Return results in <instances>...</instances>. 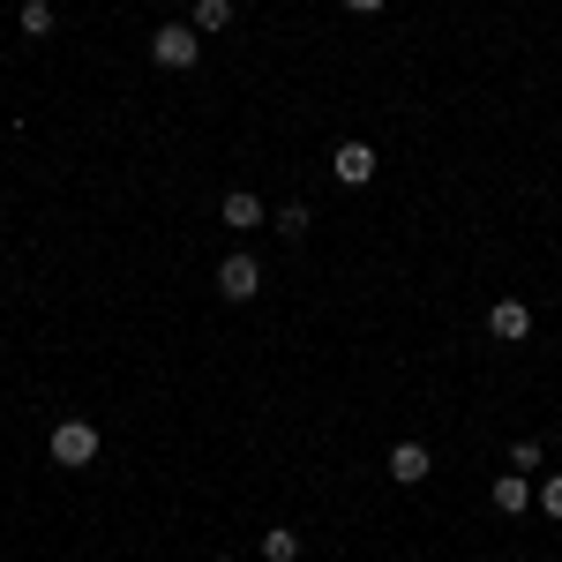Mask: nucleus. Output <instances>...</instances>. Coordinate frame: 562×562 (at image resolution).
<instances>
[{
  "instance_id": "3",
  "label": "nucleus",
  "mask_w": 562,
  "mask_h": 562,
  "mask_svg": "<svg viewBox=\"0 0 562 562\" xmlns=\"http://www.w3.org/2000/svg\"><path fill=\"white\" fill-rule=\"evenodd\" d=\"M217 293H225V301H256L262 293V262L256 256H225L217 262Z\"/></svg>"
},
{
  "instance_id": "8",
  "label": "nucleus",
  "mask_w": 562,
  "mask_h": 562,
  "mask_svg": "<svg viewBox=\"0 0 562 562\" xmlns=\"http://www.w3.org/2000/svg\"><path fill=\"white\" fill-rule=\"evenodd\" d=\"M262 562H301V532L293 525H262Z\"/></svg>"
},
{
  "instance_id": "15",
  "label": "nucleus",
  "mask_w": 562,
  "mask_h": 562,
  "mask_svg": "<svg viewBox=\"0 0 562 562\" xmlns=\"http://www.w3.org/2000/svg\"><path fill=\"white\" fill-rule=\"evenodd\" d=\"M346 8H352V15H375V8H383V0H346Z\"/></svg>"
},
{
  "instance_id": "5",
  "label": "nucleus",
  "mask_w": 562,
  "mask_h": 562,
  "mask_svg": "<svg viewBox=\"0 0 562 562\" xmlns=\"http://www.w3.org/2000/svg\"><path fill=\"white\" fill-rule=\"evenodd\" d=\"M330 173L346 180V188H368V180H375V150H368V143H338Z\"/></svg>"
},
{
  "instance_id": "14",
  "label": "nucleus",
  "mask_w": 562,
  "mask_h": 562,
  "mask_svg": "<svg viewBox=\"0 0 562 562\" xmlns=\"http://www.w3.org/2000/svg\"><path fill=\"white\" fill-rule=\"evenodd\" d=\"M540 510H548V518H562V473L548 480V487H540Z\"/></svg>"
},
{
  "instance_id": "16",
  "label": "nucleus",
  "mask_w": 562,
  "mask_h": 562,
  "mask_svg": "<svg viewBox=\"0 0 562 562\" xmlns=\"http://www.w3.org/2000/svg\"><path fill=\"white\" fill-rule=\"evenodd\" d=\"M166 8H180V0H166Z\"/></svg>"
},
{
  "instance_id": "1",
  "label": "nucleus",
  "mask_w": 562,
  "mask_h": 562,
  "mask_svg": "<svg viewBox=\"0 0 562 562\" xmlns=\"http://www.w3.org/2000/svg\"><path fill=\"white\" fill-rule=\"evenodd\" d=\"M150 60H158V68H195V60H203V31H195V23H166V31H150Z\"/></svg>"
},
{
  "instance_id": "9",
  "label": "nucleus",
  "mask_w": 562,
  "mask_h": 562,
  "mask_svg": "<svg viewBox=\"0 0 562 562\" xmlns=\"http://www.w3.org/2000/svg\"><path fill=\"white\" fill-rule=\"evenodd\" d=\"M495 510H503V518L532 510V487H525V473H503V480H495Z\"/></svg>"
},
{
  "instance_id": "7",
  "label": "nucleus",
  "mask_w": 562,
  "mask_h": 562,
  "mask_svg": "<svg viewBox=\"0 0 562 562\" xmlns=\"http://www.w3.org/2000/svg\"><path fill=\"white\" fill-rule=\"evenodd\" d=\"M217 217H225L233 233H256V225H262V195H248V188H233V195H225V211H217Z\"/></svg>"
},
{
  "instance_id": "12",
  "label": "nucleus",
  "mask_w": 562,
  "mask_h": 562,
  "mask_svg": "<svg viewBox=\"0 0 562 562\" xmlns=\"http://www.w3.org/2000/svg\"><path fill=\"white\" fill-rule=\"evenodd\" d=\"M278 233L301 240V233H307V203H285V211H278Z\"/></svg>"
},
{
  "instance_id": "13",
  "label": "nucleus",
  "mask_w": 562,
  "mask_h": 562,
  "mask_svg": "<svg viewBox=\"0 0 562 562\" xmlns=\"http://www.w3.org/2000/svg\"><path fill=\"white\" fill-rule=\"evenodd\" d=\"M532 465H540V442H532V435L510 442V473H532Z\"/></svg>"
},
{
  "instance_id": "4",
  "label": "nucleus",
  "mask_w": 562,
  "mask_h": 562,
  "mask_svg": "<svg viewBox=\"0 0 562 562\" xmlns=\"http://www.w3.org/2000/svg\"><path fill=\"white\" fill-rule=\"evenodd\" d=\"M487 330H495L503 346H525V338H532V307L525 301H495L487 307Z\"/></svg>"
},
{
  "instance_id": "6",
  "label": "nucleus",
  "mask_w": 562,
  "mask_h": 562,
  "mask_svg": "<svg viewBox=\"0 0 562 562\" xmlns=\"http://www.w3.org/2000/svg\"><path fill=\"white\" fill-rule=\"evenodd\" d=\"M428 442H397V450H390V480H397V487H420V480H428Z\"/></svg>"
},
{
  "instance_id": "2",
  "label": "nucleus",
  "mask_w": 562,
  "mask_h": 562,
  "mask_svg": "<svg viewBox=\"0 0 562 562\" xmlns=\"http://www.w3.org/2000/svg\"><path fill=\"white\" fill-rule=\"evenodd\" d=\"M98 458V428L90 420H60L53 428V465H90Z\"/></svg>"
},
{
  "instance_id": "11",
  "label": "nucleus",
  "mask_w": 562,
  "mask_h": 562,
  "mask_svg": "<svg viewBox=\"0 0 562 562\" xmlns=\"http://www.w3.org/2000/svg\"><path fill=\"white\" fill-rule=\"evenodd\" d=\"M53 0H23V38H53Z\"/></svg>"
},
{
  "instance_id": "10",
  "label": "nucleus",
  "mask_w": 562,
  "mask_h": 562,
  "mask_svg": "<svg viewBox=\"0 0 562 562\" xmlns=\"http://www.w3.org/2000/svg\"><path fill=\"white\" fill-rule=\"evenodd\" d=\"M188 23L211 38V31H225V23H233V0H188Z\"/></svg>"
}]
</instances>
